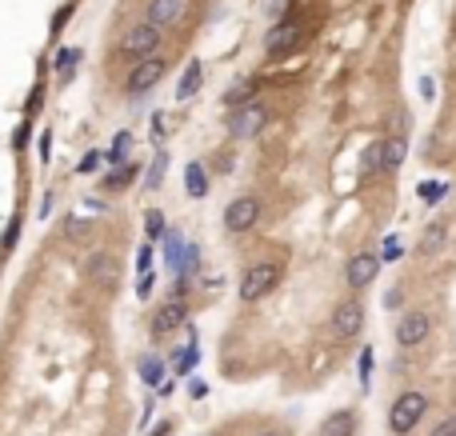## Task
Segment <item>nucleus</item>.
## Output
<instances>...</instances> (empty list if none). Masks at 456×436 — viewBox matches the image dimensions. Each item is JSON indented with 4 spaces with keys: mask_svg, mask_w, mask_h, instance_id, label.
<instances>
[{
    "mask_svg": "<svg viewBox=\"0 0 456 436\" xmlns=\"http://www.w3.org/2000/svg\"><path fill=\"white\" fill-rule=\"evenodd\" d=\"M144 228H148V236H152V240H161V236H164V216L156 213V208H152V213L144 216Z\"/></svg>",
    "mask_w": 456,
    "mask_h": 436,
    "instance_id": "obj_26",
    "label": "nucleus"
},
{
    "mask_svg": "<svg viewBox=\"0 0 456 436\" xmlns=\"http://www.w3.org/2000/svg\"><path fill=\"white\" fill-rule=\"evenodd\" d=\"M385 168V144H368L365 161H360V176H376Z\"/></svg>",
    "mask_w": 456,
    "mask_h": 436,
    "instance_id": "obj_18",
    "label": "nucleus"
},
{
    "mask_svg": "<svg viewBox=\"0 0 456 436\" xmlns=\"http://www.w3.org/2000/svg\"><path fill=\"white\" fill-rule=\"evenodd\" d=\"M428 328H432L428 313H405L400 320H396V345H400V348H416L420 340H428Z\"/></svg>",
    "mask_w": 456,
    "mask_h": 436,
    "instance_id": "obj_9",
    "label": "nucleus"
},
{
    "mask_svg": "<svg viewBox=\"0 0 456 436\" xmlns=\"http://www.w3.org/2000/svg\"><path fill=\"white\" fill-rule=\"evenodd\" d=\"M184 316H188V305L173 296V300H164V305L156 308V316H152L148 333H152V336H173L176 328L184 325Z\"/></svg>",
    "mask_w": 456,
    "mask_h": 436,
    "instance_id": "obj_11",
    "label": "nucleus"
},
{
    "mask_svg": "<svg viewBox=\"0 0 456 436\" xmlns=\"http://www.w3.org/2000/svg\"><path fill=\"white\" fill-rule=\"evenodd\" d=\"M141 296H148L152 293V273H141V288H136Z\"/></svg>",
    "mask_w": 456,
    "mask_h": 436,
    "instance_id": "obj_35",
    "label": "nucleus"
},
{
    "mask_svg": "<svg viewBox=\"0 0 456 436\" xmlns=\"http://www.w3.org/2000/svg\"><path fill=\"white\" fill-rule=\"evenodd\" d=\"M420 196H425L428 204H436L440 196H445V184H440V181H425V184H420Z\"/></svg>",
    "mask_w": 456,
    "mask_h": 436,
    "instance_id": "obj_27",
    "label": "nucleus"
},
{
    "mask_svg": "<svg viewBox=\"0 0 456 436\" xmlns=\"http://www.w3.org/2000/svg\"><path fill=\"white\" fill-rule=\"evenodd\" d=\"M356 432V412L353 408H340V412H333L320 425V436H353Z\"/></svg>",
    "mask_w": 456,
    "mask_h": 436,
    "instance_id": "obj_14",
    "label": "nucleus"
},
{
    "mask_svg": "<svg viewBox=\"0 0 456 436\" xmlns=\"http://www.w3.org/2000/svg\"><path fill=\"white\" fill-rule=\"evenodd\" d=\"M88 280L96 288H116L121 284V260L116 253H92L88 256Z\"/></svg>",
    "mask_w": 456,
    "mask_h": 436,
    "instance_id": "obj_10",
    "label": "nucleus"
},
{
    "mask_svg": "<svg viewBox=\"0 0 456 436\" xmlns=\"http://www.w3.org/2000/svg\"><path fill=\"white\" fill-rule=\"evenodd\" d=\"M184 9H188V0H152L148 4V24L168 29V24H176L184 16Z\"/></svg>",
    "mask_w": 456,
    "mask_h": 436,
    "instance_id": "obj_13",
    "label": "nucleus"
},
{
    "mask_svg": "<svg viewBox=\"0 0 456 436\" xmlns=\"http://www.w3.org/2000/svg\"><path fill=\"white\" fill-rule=\"evenodd\" d=\"M16 233H21V220H12L9 228H4V240H0V248H4V253H12V244H16Z\"/></svg>",
    "mask_w": 456,
    "mask_h": 436,
    "instance_id": "obj_30",
    "label": "nucleus"
},
{
    "mask_svg": "<svg viewBox=\"0 0 456 436\" xmlns=\"http://www.w3.org/2000/svg\"><path fill=\"white\" fill-rule=\"evenodd\" d=\"M101 161H104V153H96V148H92V153L81 161V173H96V168H101Z\"/></svg>",
    "mask_w": 456,
    "mask_h": 436,
    "instance_id": "obj_31",
    "label": "nucleus"
},
{
    "mask_svg": "<svg viewBox=\"0 0 456 436\" xmlns=\"http://www.w3.org/2000/svg\"><path fill=\"white\" fill-rule=\"evenodd\" d=\"M128 153H132V132L124 128V132L112 136V148L104 153V161H108V164H124V161H128Z\"/></svg>",
    "mask_w": 456,
    "mask_h": 436,
    "instance_id": "obj_16",
    "label": "nucleus"
},
{
    "mask_svg": "<svg viewBox=\"0 0 456 436\" xmlns=\"http://www.w3.org/2000/svg\"><path fill=\"white\" fill-rule=\"evenodd\" d=\"M260 220V201L256 196H236L228 208H224V228L228 233H248Z\"/></svg>",
    "mask_w": 456,
    "mask_h": 436,
    "instance_id": "obj_4",
    "label": "nucleus"
},
{
    "mask_svg": "<svg viewBox=\"0 0 456 436\" xmlns=\"http://www.w3.org/2000/svg\"><path fill=\"white\" fill-rule=\"evenodd\" d=\"M132 176H136V168H116V173L104 176V188H108V193H121V188L132 181Z\"/></svg>",
    "mask_w": 456,
    "mask_h": 436,
    "instance_id": "obj_24",
    "label": "nucleus"
},
{
    "mask_svg": "<svg viewBox=\"0 0 456 436\" xmlns=\"http://www.w3.org/2000/svg\"><path fill=\"white\" fill-rule=\"evenodd\" d=\"M184 188H188V196H196V201L208 193V176H204V164H188V173H184Z\"/></svg>",
    "mask_w": 456,
    "mask_h": 436,
    "instance_id": "obj_17",
    "label": "nucleus"
},
{
    "mask_svg": "<svg viewBox=\"0 0 456 436\" xmlns=\"http://www.w3.org/2000/svg\"><path fill=\"white\" fill-rule=\"evenodd\" d=\"M336 340H353L360 328H365V305H356V300H345V305H336L333 320H328Z\"/></svg>",
    "mask_w": 456,
    "mask_h": 436,
    "instance_id": "obj_6",
    "label": "nucleus"
},
{
    "mask_svg": "<svg viewBox=\"0 0 456 436\" xmlns=\"http://www.w3.org/2000/svg\"><path fill=\"white\" fill-rule=\"evenodd\" d=\"M201 81H204V69H201V61H193V64H188V69H184L181 84H176V101H188V96H196V88H201Z\"/></svg>",
    "mask_w": 456,
    "mask_h": 436,
    "instance_id": "obj_15",
    "label": "nucleus"
},
{
    "mask_svg": "<svg viewBox=\"0 0 456 436\" xmlns=\"http://www.w3.org/2000/svg\"><path fill=\"white\" fill-rule=\"evenodd\" d=\"M228 104H248V84H236V88L228 92Z\"/></svg>",
    "mask_w": 456,
    "mask_h": 436,
    "instance_id": "obj_33",
    "label": "nucleus"
},
{
    "mask_svg": "<svg viewBox=\"0 0 456 436\" xmlns=\"http://www.w3.org/2000/svg\"><path fill=\"white\" fill-rule=\"evenodd\" d=\"M69 16H72V4H69V9H61V12H56V21H52V29H61V24L69 21Z\"/></svg>",
    "mask_w": 456,
    "mask_h": 436,
    "instance_id": "obj_38",
    "label": "nucleus"
},
{
    "mask_svg": "<svg viewBox=\"0 0 456 436\" xmlns=\"http://www.w3.org/2000/svg\"><path fill=\"white\" fill-rule=\"evenodd\" d=\"M296 36H300V24L296 21H276L268 29V36H264V49H268V56H280V52H288L296 44Z\"/></svg>",
    "mask_w": 456,
    "mask_h": 436,
    "instance_id": "obj_12",
    "label": "nucleus"
},
{
    "mask_svg": "<svg viewBox=\"0 0 456 436\" xmlns=\"http://www.w3.org/2000/svg\"><path fill=\"white\" fill-rule=\"evenodd\" d=\"M76 61H81V52H76V49H61V52H56V76L69 81L72 69H76Z\"/></svg>",
    "mask_w": 456,
    "mask_h": 436,
    "instance_id": "obj_22",
    "label": "nucleus"
},
{
    "mask_svg": "<svg viewBox=\"0 0 456 436\" xmlns=\"http://www.w3.org/2000/svg\"><path fill=\"white\" fill-rule=\"evenodd\" d=\"M356 368H360V385L368 388V380H373V348H365V353H360V365H356Z\"/></svg>",
    "mask_w": 456,
    "mask_h": 436,
    "instance_id": "obj_28",
    "label": "nucleus"
},
{
    "mask_svg": "<svg viewBox=\"0 0 456 436\" xmlns=\"http://www.w3.org/2000/svg\"><path fill=\"white\" fill-rule=\"evenodd\" d=\"M24 141H29V124H24V128H16V136H12V144H16V148H24Z\"/></svg>",
    "mask_w": 456,
    "mask_h": 436,
    "instance_id": "obj_36",
    "label": "nucleus"
},
{
    "mask_svg": "<svg viewBox=\"0 0 456 436\" xmlns=\"http://www.w3.org/2000/svg\"><path fill=\"white\" fill-rule=\"evenodd\" d=\"M405 256V244L396 240V236H385V244H380V260H400Z\"/></svg>",
    "mask_w": 456,
    "mask_h": 436,
    "instance_id": "obj_25",
    "label": "nucleus"
},
{
    "mask_svg": "<svg viewBox=\"0 0 456 436\" xmlns=\"http://www.w3.org/2000/svg\"><path fill=\"white\" fill-rule=\"evenodd\" d=\"M380 253H356L353 260H348V268H345V280H348V288H368V284L376 280V273H380Z\"/></svg>",
    "mask_w": 456,
    "mask_h": 436,
    "instance_id": "obj_8",
    "label": "nucleus"
},
{
    "mask_svg": "<svg viewBox=\"0 0 456 436\" xmlns=\"http://www.w3.org/2000/svg\"><path fill=\"white\" fill-rule=\"evenodd\" d=\"M428 436H456V416H445V420H436V428Z\"/></svg>",
    "mask_w": 456,
    "mask_h": 436,
    "instance_id": "obj_29",
    "label": "nucleus"
},
{
    "mask_svg": "<svg viewBox=\"0 0 456 436\" xmlns=\"http://www.w3.org/2000/svg\"><path fill=\"white\" fill-rule=\"evenodd\" d=\"M425 412H428V396L416 392V388H408V392L396 396L392 412H388V428H392L396 436H405V432H412V428L420 425V416Z\"/></svg>",
    "mask_w": 456,
    "mask_h": 436,
    "instance_id": "obj_1",
    "label": "nucleus"
},
{
    "mask_svg": "<svg viewBox=\"0 0 456 436\" xmlns=\"http://www.w3.org/2000/svg\"><path fill=\"white\" fill-rule=\"evenodd\" d=\"M416 88H420V96H425V101H432V96H436V81H432V76H420V84H416Z\"/></svg>",
    "mask_w": 456,
    "mask_h": 436,
    "instance_id": "obj_32",
    "label": "nucleus"
},
{
    "mask_svg": "<svg viewBox=\"0 0 456 436\" xmlns=\"http://www.w3.org/2000/svg\"><path fill=\"white\" fill-rule=\"evenodd\" d=\"M284 9H288V0H268V12H273V16H280Z\"/></svg>",
    "mask_w": 456,
    "mask_h": 436,
    "instance_id": "obj_37",
    "label": "nucleus"
},
{
    "mask_svg": "<svg viewBox=\"0 0 456 436\" xmlns=\"http://www.w3.org/2000/svg\"><path fill=\"white\" fill-rule=\"evenodd\" d=\"M64 236H69V240H88L92 220H84V216H69V220H64Z\"/></svg>",
    "mask_w": 456,
    "mask_h": 436,
    "instance_id": "obj_20",
    "label": "nucleus"
},
{
    "mask_svg": "<svg viewBox=\"0 0 456 436\" xmlns=\"http://www.w3.org/2000/svg\"><path fill=\"white\" fill-rule=\"evenodd\" d=\"M440 236H445V228H440V224H436L432 233H425V253H432L436 244H440Z\"/></svg>",
    "mask_w": 456,
    "mask_h": 436,
    "instance_id": "obj_34",
    "label": "nucleus"
},
{
    "mask_svg": "<svg viewBox=\"0 0 456 436\" xmlns=\"http://www.w3.org/2000/svg\"><path fill=\"white\" fill-rule=\"evenodd\" d=\"M49 148H52V132H44V136H41V156H44V161H49Z\"/></svg>",
    "mask_w": 456,
    "mask_h": 436,
    "instance_id": "obj_39",
    "label": "nucleus"
},
{
    "mask_svg": "<svg viewBox=\"0 0 456 436\" xmlns=\"http://www.w3.org/2000/svg\"><path fill=\"white\" fill-rule=\"evenodd\" d=\"M156 44H161V29L156 24H148V21H141L136 29H128L124 32V52L128 56H156Z\"/></svg>",
    "mask_w": 456,
    "mask_h": 436,
    "instance_id": "obj_7",
    "label": "nucleus"
},
{
    "mask_svg": "<svg viewBox=\"0 0 456 436\" xmlns=\"http://www.w3.org/2000/svg\"><path fill=\"white\" fill-rule=\"evenodd\" d=\"M276 284H280V264H276V260L253 264V268L240 276V300H248V305H253V300H264Z\"/></svg>",
    "mask_w": 456,
    "mask_h": 436,
    "instance_id": "obj_2",
    "label": "nucleus"
},
{
    "mask_svg": "<svg viewBox=\"0 0 456 436\" xmlns=\"http://www.w3.org/2000/svg\"><path fill=\"white\" fill-rule=\"evenodd\" d=\"M385 305H388V308H396V305H400V288H392V293L385 296Z\"/></svg>",
    "mask_w": 456,
    "mask_h": 436,
    "instance_id": "obj_40",
    "label": "nucleus"
},
{
    "mask_svg": "<svg viewBox=\"0 0 456 436\" xmlns=\"http://www.w3.org/2000/svg\"><path fill=\"white\" fill-rule=\"evenodd\" d=\"M405 153H408V144L396 136V141H385V168L388 173H396L400 164H405Z\"/></svg>",
    "mask_w": 456,
    "mask_h": 436,
    "instance_id": "obj_19",
    "label": "nucleus"
},
{
    "mask_svg": "<svg viewBox=\"0 0 456 436\" xmlns=\"http://www.w3.org/2000/svg\"><path fill=\"white\" fill-rule=\"evenodd\" d=\"M164 173H168V156H164V153H156V161L148 164V176H144V188H161Z\"/></svg>",
    "mask_w": 456,
    "mask_h": 436,
    "instance_id": "obj_21",
    "label": "nucleus"
},
{
    "mask_svg": "<svg viewBox=\"0 0 456 436\" xmlns=\"http://www.w3.org/2000/svg\"><path fill=\"white\" fill-rule=\"evenodd\" d=\"M256 436H284V432H273V428H268V432H256Z\"/></svg>",
    "mask_w": 456,
    "mask_h": 436,
    "instance_id": "obj_41",
    "label": "nucleus"
},
{
    "mask_svg": "<svg viewBox=\"0 0 456 436\" xmlns=\"http://www.w3.org/2000/svg\"><path fill=\"white\" fill-rule=\"evenodd\" d=\"M141 376H144V385H156V380L164 376V365L156 360V356H144V360H141Z\"/></svg>",
    "mask_w": 456,
    "mask_h": 436,
    "instance_id": "obj_23",
    "label": "nucleus"
},
{
    "mask_svg": "<svg viewBox=\"0 0 456 436\" xmlns=\"http://www.w3.org/2000/svg\"><path fill=\"white\" fill-rule=\"evenodd\" d=\"M164 76V61L161 56H144V61H136L132 64V72H128V96H144L148 88H156V81Z\"/></svg>",
    "mask_w": 456,
    "mask_h": 436,
    "instance_id": "obj_5",
    "label": "nucleus"
},
{
    "mask_svg": "<svg viewBox=\"0 0 456 436\" xmlns=\"http://www.w3.org/2000/svg\"><path fill=\"white\" fill-rule=\"evenodd\" d=\"M264 124H268V108H264V104H256V101H248V104H240V108L233 112L228 132H233L236 141H253Z\"/></svg>",
    "mask_w": 456,
    "mask_h": 436,
    "instance_id": "obj_3",
    "label": "nucleus"
}]
</instances>
